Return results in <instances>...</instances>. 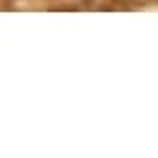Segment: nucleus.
Segmentation results:
<instances>
[]
</instances>
